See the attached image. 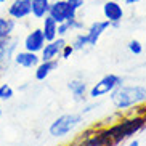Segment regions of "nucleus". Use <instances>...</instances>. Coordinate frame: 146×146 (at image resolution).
I'll list each match as a JSON object with an SVG mask.
<instances>
[{"instance_id": "27", "label": "nucleus", "mask_w": 146, "mask_h": 146, "mask_svg": "<svg viewBox=\"0 0 146 146\" xmlns=\"http://www.w3.org/2000/svg\"><path fill=\"white\" fill-rule=\"evenodd\" d=\"M122 2H124L125 5H135V3H138L140 0H122Z\"/></svg>"}, {"instance_id": "20", "label": "nucleus", "mask_w": 146, "mask_h": 146, "mask_svg": "<svg viewBox=\"0 0 146 146\" xmlns=\"http://www.w3.org/2000/svg\"><path fill=\"white\" fill-rule=\"evenodd\" d=\"M15 96V90L8 84H2L0 85V101H10Z\"/></svg>"}, {"instance_id": "28", "label": "nucleus", "mask_w": 146, "mask_h": 146, "mask_svg": "<svg viewBox=\"0 0 146 146\" xmlns=\"http://www.w3.org/2000/svg\"><path fill=\"white\" fill-rule=\"evenodd\" d=\"M125 146H140V143H138V140H132L129 145H125Z\"/></svg>"}, {"instance_id": "6", "label": "nucleus", "mask_w": 146, "mask_h": 146, "mask_svg": "<svg viewBox=\"0 0 146 146\" xmlns=\"http://www.w3.org/2000/svg\"><path fill=\"white\" fill-rule=\"evenodd\" d=\"M103 16L106 21L111 23V27H119L124 18V8L117 0H108L103 3Z\"/></svg>"}, {"instance_id": "22", "label": "nucleus", "mask_w": 146, "mask_h": 146, "mask_svg": "<svg viewBox=\"0 0 146 146\" xmlns=\"http://www.w3.org/2000/svg\"><path fill=\"white\" fill-rule=\"evenodd\" d=\"M69 24V27H71V32H74V31H82L84 29V23L79 19V18H72V19H68L66 21Z\"/></svg>"}, {"instance_id": "12", "label": "nucleus", "mask_w": 146, "mask_h": 146, "mask_svg": "<svg viewBox=\"0 0 146 146\" xmlns=\"http://www.w3.org/2000/svg\"><path fill=\"white\" fill-rule=\"evenodd\" d=\"M13 63L23 69H35V66L40 63V55L27 52V50H21V52L15 53Z\"/></svg>"}, {"instance_id": "14", "label": "nucleus", "mask_w": 146, "mask_h": 146, "mask_svg": "<svg viewBox=\"0 0 146 146\" xmlns=\"http://www.w3.org/2000/svg\"><path fill=\"white\" fill-rule=\"evenodd\" d=\"M18 21L11 19L10 16H2L0 18V48L3 47L5 43H8L10 39L13 37L15 29H16Z\"/></svg>"}, {"instance_id": "24", "label": "nucleus", "mask_w": 146, "mask_h": 146, "mask_svg": "<svg viewBox=\"0 0 146 146\" xmlns=\"http://www.w3.org/2000/svg\"><path fill=\"white\" fill-rule=\"evenodd\" d=\"M68 34H71V27L68 23H60L58 24V37H66Z\"/></svg>"}, {"instance_id": "5", "label": "nucleus", "mask_w": 146, "mask_h": 146, "mask_svg": "<svg viewBox=\"0 0 146 146\" xmlns=\"http://www.w3.org/2000/svg\"><path fill=\"white\" fill-rule=\"evenodd\" d=\"M48 16L53 18L60 24L68 19L77 18V10H74L68 3V0H53V2H50V7H48Z\"/></svg>"}, {"instance_id": "4", "label": "nucleus", "mask_w": 146, "mask_h": 146, "mask_svg": "<svg viewBox=\"0 0 146 146\" xmlns=\"http://www.w3.org/2000/svg\"><path fill=\"white\" fill-rule=\"evenodd\" d=\"M124 84V79L117 76V74H106L100 79L96 84L92 85V88L88 90V98L90 100H98L101 96L111 95L112 92L116 90L117 87H120Z\"/></svg>"}, {"instance_id": "25", "label": "nucleus", "mask_w": 146, "mask_h": 146, "mask_svg": "<svg viewBox=\"0 0 146 146\" xmlns=\"http://www.w3.org/2000/svg\"><path fill=\"white\" fill-rule=\"evenodd\" d=\"M85 2H87V0H68V3L71 5L74 10H77V11L85 7Z\"/></svg>"}, {"instance_id": "2", "label": "nucleus", "mask_w": 146, "mask_h": 146, "mask_svg": "<svg viewBox=\"0 0 146 146\" xmlns=\"http://www.w3.org/2000/svg\"><path fill=\"white\" fill-rule=\"evenodd\" d=\"M146 124L145 117L140 116H127L125 119L117 120L116 124H112L111 127H106V132L109 135V138L112 140V145H119L122 140H127L132 135H135L137 132L143 129V125Z\"/></svg>"}, {"instance_id": "10", "label": "nucleus", "mask_w": 146, "mask_h": 146, "mask_svg": "<svg viewBox=\"0 0 146 146\" xmlns=\"http://www.w3.org/2000/svg\"><path fill=\"white\" fill-rule=\"evenodd\" d=\"M7 15L15 21H23L31 16V0H11Z\"/></svg>"}, {"instance_id": "19", "label": "nucleus", "mask_w": 146, "mask_h": 146, "mask_svg": "<svg viewBox=\"0 0 146 146\" xmlns=\"http://www.w3.org/2000/svg\"><path fill=\"white\" fill-rule=\"evenodd\" d=\"M71 45L74 47V50H76V52H84L85 48H90L88 37H87L85 32H79V34L74 35V39H72V42H71Z\"/></svg>"}, {"instance_id": "17", "label": "nucleus", "mask_w": 146, "mask_h": 146, "mask_svg": "<svg viewBox=\"0 0 146 146\" xmlns=\"http://www.w3.org/2000/svg\"><path fill=\"white\" fill-rule=\"evenodd\" d=\"M40 29H42V34H43V37H45L47 42L55 40L58 37V23L53 18H50L48 15L42 19V27Z\"/></svg>"}, {"instance_id": "26", "label": "nucleus", "mask_w": 146, "mask_h": 146, "mask_svg": "<svg viewBox=\"0 0 146 146\" xmlns=\"http://www.w3.org/2000/svg\"><path fill=\"white\" fill-rule=\"evenodd\" d=\"M93 109H96V104H85L84 106V109H82V116H85V114H88V112H92Z\"/></svg>"}, {"instance_id": "29", "label": "nucleus", "mask_w": 146, "mask_h": 146, "mask_svg": "<svg viewBox=\"0 0 146 146\" xmlns=\"http://www.w3.org/2000/svg\"><path fill=\"white\" fill-rule=\"evenodd\" d=\"M7 2H11V0H0V3H7Z\"/></svg>"}, {"instance_id": "11", "label": "nucleus", "mask_w": 146, "mask_h": 146, "mask_svg": "<svg viewBox=\"0 0 146 146\" xmlns=\"http://www.w3.org/2000/svg\"><path fill=\"white\" fill-rule=\"evenodd\" d=\"M66 45L64 37H56L55 40L45 43V47L42 48L40 55V61H50V60H58V56L61 55V50Z\"/></svg>"}, {"instance_id": "23", "label": "nucleus", "mask_w": 146, "mask_h": 146, "mask_svg": "<svg viewBox=\"0 0 146 146\" xmlns=\"http://www.w3.org/2000/svg\"><path fill=\"white\" fill-rule=\"evenodd\" d=\"M74 52H76V50H74V47L71 45V43L66 42V45L63 47V50H61V55H60V56L63 58V60H69V58L74 55Z\"/></svg>"}, {"instance_id": "3", "label": "nucleus", "mask_w": 146, "mask_h": 146, "mask_svg": "<svg viewBox=\"0 0 146 146\" xmlns=\"http://www.w3.org/2000/svg\"><path fill=\"white\" fill-rule=\"evenodd\" d=\"M82 117H84L82 114H74V112H71V114H63V116L56 117L52 124H50L48 132H50V135L55 137V138L66 137V135L74 132V130L80 125Z\"/></svg>"}, {"instance_id": "15", "label": "nucleus", "mask_w": 146, "mask_h": 146, "mask_svg": "<svg viewBox=\"0 0 146 146\" xmlns=\"http://www.w3.org/2000/svg\"><path fill=\"white\" fill-rule=\"evenodd\" d=\"M68 88L71 92V95H72L74 101H85L87 93H88V85H87L85 80H82V79H72V80H69Z\"/></svg>"}, {"instance_id": "9", "label": "nucleus", "mask_w": 146, "mask_h": 146, "mask_svg": "<svg viewBox=\"0 0 146 146\" xmlns=\"http://www.w3.org/2000/svg\"><path fill=\"white\" fill-rule=\"evenodd\" d=\"M45 43H47V40H45V37H43V34H42V29H40V27H35V29L27 32V35L24 37V40H23V47H24V50H27V52L40 53L42 48L45 47Z\"/></svg>"}, {"instance_id": "1", "label": "nucleus", "mask_w": 146, "mask_h": 146, "mask_svg": "<svg viewBox=\"0 0 146 146\" xmlns=\"http://www.w3.org/2000/svg\"><path fill=\"white\" fill-rule=\"evenodd\" d=\"M111 103L120 112L143 106V104H146V87L122 84L111 93Z\"/></svg>"}, {"instance_id": "18", "label": "nucleus", "mask_w": 146, "mask_h": 146, "mask_svg": "<svg viewBox=\"0 0 146 146\" xmlns=\"http://www.w3.org/2000/svg\"><path fill=\"white\" fill-rule=\"evenodd\" d=\"M52 0H31V16L35 19H43L48 15V7Z\"/></svg>"}, {"instance_id": "8", "label": "nucleus", "mask_w": 146, "mask_h": 146, "mask_svg": "<svg viewBox=\"0 0 146 146\" xmlns=\"http://www.w3.org/2000/svg\"><path fill=\"white\" fill-rule=\"evenodd\" d=\"M18 45H19V40H18V37L13 35L8 43H5L3 47L0 48V72L8 71L10 66L13 64V58L15 53L18 52Z\"/></svg>"}, {"instance_id": "21", "label": "nucleus", "mask_w": 146, "mask_h": 146, "mask_svg": "<svg viewBox=\"0 0 146 146\" xmlns=\"http://www.w3.org/2000/svg\"><path fill=\"white\" fill-rule=\"evenodd\" d=\"M127 48H129V52L132 53V55H135V56H138V55L143 53V43L140 42V40H137V39L130 40L129 45H127Z\"/></svg>"}, {"instance_id": "7", "label": "nucleus", "mask_w": 146, "mask_h": 146, "mask_svg": "<svg viewBox=\"0 0 146 146\" xmlns=\"http://www.w3.org/2000/svg\"><path fill=\"white\" fill-rule=\"evenodd\" d=\"M84 137L80 138L82 143H76L74 146H114L112 140L109 138L106 130H98V132H85L82 133Z\"/></svg>"}, {"instance_id": "30", "label": "nucleus", "mask_w": 146, "mask_h": 146, "mask_svg": "<svg viewBox=\"0 0 146 146\" xmlns=\"http://www.w3.org/2000/svg\"><path fill=\"white\" fill-rule=\"evenodd\" d=\"M0 117H2V101H0Z\"/></svg>"}, {"instance_id": "16", "label": "nucleus", "mask_w": 146, "mask_h": 146, "mask_svg": "<svg viewBox=\"0 0 146 146\" xmlns=\"http://www.w3.org/2000/svg\"><path fill=\"white\" fill-rule=\"evenodd\" d=\"M58 68V60H50V61H40L39 64L35 66V71H34V77L35 80L43 82L45 79L50 76V74Z\"/></svg>"}, {"instance_id": "13", "label": "nucleus", "mask_w": 146, "mask_h": 146, "mask_svg": "<svg viewBox=\"0 0 146 146\" xmlns=\"http://www.w3.org/2000/svg\"><path fill=\"white\" fill-rule=\"evenodd\" d=\"M111 27V23L103 19V21H95L90 24V27L87 29V37H88V43H90V47H95L96 43H98L100 37L106 32L108 29Z\"/></svg>"}]
</instances>
